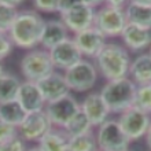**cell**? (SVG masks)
<instances>
[{
  "instance_id": "obj_19",
  "label": "cell",
  "mask_w": 151,
  "mask_h": 151,
  "mask_svg": "<svg viewBox=\"0 0 151 151\" xmlns=\"http://www.w3.org/2000/svg\"><path fill=\"white\" fill-rule=\"evenodd\" d=\"M69 140L70 136L63 128L52 127L37 143L44 151H68Z\"/></svg>"
},
{
  "instance_id": "obj_9",
  "label": "cell",
  "mask_w": 151,
  "mask_h": 151,
  "mask_svg": "<svg viewBox=\"0 0 151 151\" xmlns=\"http://www.w3.org/2000/svg\"><path fill=\"white\" fill-rule=\"evenodd\" d=\"M44 110L47 113L48 118L51 119L52 127L65 128L70 122V119L81 110V104L72 93H68L60 99L47 103Z\"/></svg>"
},
{
  "instance_id": "obj_30",
  "label": "cell",
  "mask_w": 151,
  "mask_h": 151,
  "mask_svg": "<svg viewBox=\"0 0 151 151\" xmlns=\"http://www.w3.org/2000/svg\"><path fill=\"white\" fill-rule=\"evenodd\" d=\"M14 47H15V44L10 37V35L8 33L7 35L0 33V58H1V60H4L6 58L11 55Z\"/></svg>"
},
{
  "instance_id": "obj_16",
  "label": "cell",
  "mask_w": 151,
  "mask_h": 151,
  "mask_svg": "<svg viewBox=\"0 0 151 151\" xmlns=\"http://www.w3.org/2000/svg\"><path fill=\"white\" fill-rule=\"evenodd\" d=\"M124 47L129 52H142L151 45V29L127 24L121 33Z\"/></svg>"
},
{
  "instance_id": "obj_15",
  "label": "cell",
  "mask_w": 151,
  "mask_h": 151,
  "mask_svg": "<svg viewBox=\"0 0 151 151\" xmlns=\"http://www.w3.org/2000/svg\"><path fill=\"white\" fill-rule=\"evenodd\" d=\"M81 110L85 113L93 128L100 127L104 121H107V117L111 114L100 92L88 93L81 102Z\"/></svg>"
},
{
  "instance_id": "obj_35",
  "label": "cell",
  "mask_w": 151,
  "mask_h": 151,
  "mask_svg": "<svg viewBox=\"0 0 151 151\" xmlns=\"http://www.w3.org/2000/svg\"><path fill=\"white\" fill-rule=\"evenodd\" d=\"M85 4H88V6H91V7L96 8V7H100V6H103L104 0H83Z\"/></svg>"
},
{
  "instance_id": "obj_4",
  "label": "cell",
  "mask_w": 151,
  "mask_h": 151,
  "mask_svg": "<svg viewBox=\"0 0 151 151\" xmlns=\"http://www.w3.org/2000/svg\"><path fill=\"white\" fill-rule=\"evenodd\" d=\"M21 74L28 81H40L45 76L51 74L55 70L52 63L51 54L44 48H33L29 50L19 62Z\"/></svg>"
},
{
  "instance_id": "obj_34",
  "label": "cell",
  "mask_w": 151,
  "mask_h": 151,
  "mask_svg": "<svg viewBox=\"0 0 151 151\" xmlns=\"http://www.w3.org/2000/svg\"><path fill=\"white\" fill-rule=\"evenodd\" d=\"M25 0H0V4H7V6H12V7H18Z\"/></svg>"
},
{
  "instance_id": "obj_11",
  "label": "cell",
  "mask_w": 151,
  "mask_h": 151,
  "mask_svg": "<svg viewBox=\"0 0 151 151\" xmlns=\"http://www.w3.org/2000/svg\"><path fill=\"white\" fill-rule=\"evenodd\" d=\"M73 39H74L80 52L87 59L89 58L95 59L99 55V52L104 48V45L107 44V37L96 26H91L83 32L76 33Z\"/></svg>"
},
{
  "instance_id": "obj_26",
  "label": "cell",
  "mask_w": 151,
  "mask_h": 151,
  "mask_svg": "<svg viewBox=\"0 0 151 151\" xmlns=\"http://www.w3.org/2000/svg\"><path fill=\"white\" fill-rule=\"evenodd\" d=\"M133 106L151 114V83L137 85Z\"/></svg>"
},
{
  "instance_id": "obj_1",
  "label": "cell",
  "mask_w": 151,
  "mask_h": 151,
  "mask_svg": "<svg viewBox=\"0 0 151 151\" xmlns=\"http://www.w3.org/2000/svg\"><path fill=\"white\" fill-rule=\"evenodd\" d=\"M45 19L36 10H22L17 17L11 30L8 32L15 47L22 50H33L40 45Z\"/></svg>"
},
{
  "instance_id": "obj_10",
  "label": "cell",
  "mask_w": 151,
  "mask_h": 151,
  "mask_svg": "<svg viewBox=\"0 0 151 151\" xmlns=\"http://www.w3.org/2000/svg\"><path fill=\"white\" fill-rule=\"evenodd\" d=\"M52 128L51 119L45 110L28 113L25 119L18 127V133L25 142H39Z\"/></svg>"
},
{
  "instance_id": "obj_17",
  "label": "cell",
  "mask_w": 151,
  "mask_h": 151,
  "mask_svg": "<svg viewBox=\"0 0 151 151\" xmlns=\"http://www.w3.org/2000/svg\"><path fill=\"white\" fill-rule=\"evenodd\" d=\"M17 100L26 113H35L44 110L45 104H47L37 83L28 81V80L22 81V84H21Z\"/></svg>"
},
{
  "instance_id": "obj_28",
  "label": "cell",
  "mask_w": 151,
  "mask_h": 151,
  "mask_svg": "<svg viewBox=\"0 0 151 151\" xmlns=\"http://www.w3.org/2000/svg\"><path fill=\"white\" fill-rule=\"evenodd\" d=\"M33 8L39 12L54 14L59 10V0H32Z\"/></svg>"
},
{
  "instance_id": "obj_37",
  "label": "cell",
  "mask_w": 151,
  "mask_h": 151,
  "mask_svg": "<svg viewBox=\"0 0 151 151\" xmlns=\"http://www.w3.org/2000/svg\"><path fill=\"white\" fill-rule=\"evenodd\" d=\"M131 3H137V4H146V6H151V0H129Z\"/></svg>"
},
{
  "instance_id": "obj_8",
  "label": "cell",
  "mask_w": 151,
  "mask_h": 151,
  "mask_svg": "<svg viewBox=\"0 0 151 151\" xmlns=\"http://www.w3.org/2000/svg\"><path fill=\"white\" fill-rule=\"evenodd\" d=\"M118 122L131 142L140 140L146 136L151 125V114L132 106L118 117Z\"/></svg>"
},
{
  "instance_id": "obj_24",
  "label": "cell",
  "mask_w": 151,
  "mask_h": 151,
  "mask_svg": "<svg viewBox=\"0 0 151 151\" xmlns=\"http://www.w3.org/2000/svg\"><path fill=\"white\" fill-rule=\"evenodd\" d=\"M92 124L91 121L88 119V117L85 115V113L83 110H80L77 114L70 119V122L63 128L66 133H68L70 137L73 136H80V135H85V133H89L92 132Z\"/></svg>"
},
{
  "instance_id": "obj_21",
  "label": "cell",
  "mask_w": 151,
  "mask_h": 151,
  "mask_svg": "<svg viewBox=\"0 0 151 151\" xmlns=\"http://www.w3.org/2000/svg\"><path fill=\"white\" fill-rule=\"evenodd\" d=\"M124 10H125V17H127L128 24L151 29V6L128 1Z\"/></svg>"
},
{
  "instance_id": "obj_32",
  "label": "cell",
  "mask_w": 151,
  "mask_h": 151,
  "mask_svg": "<svg viewBox=\"0 0 151 151\" xmlns=\"http://www.w3.org/2000/svg\"><path fill=\"white\" fill-rule=\"evenodd\" d=\"M81 3H84L83 0H59V10H58V14H59V15H63V14L69 12L70 10H73L74 7L80 6Z\"/></svg>"
},
{
  "instance_id": "obj_7",
  "label": "cell",
  "mask_w": 151,
  "mask_h": 151,
  "mask_svg": "<svg viewBox=\"0 0 151 151\" xmlns=\"http://www.w3.org/2000/svg\"><path fill=\"white\" fill-rule=\"evenodd\" d=\"M63 74L66 77L70 91L87 92L95 87L99 72L95 63H92L87 58H83L78 63H76L69 70L63 72Z\"/></svg>"
},
{
  "instance_id": "obj_3",
  "label": "cell",
  "mask_w": 151,
  "mask_h": 151,
  "mask_svg": "<svg viewBox=\"0 0 151 151\" xmlns=\"http://www.w3.org/2000/svg\"><path fill=\"white\" fill-rule=\"evenodd\" d=\"M136 88L137 84L129 77L109 80L102 88L100 95L110 109V113L121 114L133 106Z\"/></svg>"
},
{
  "instance_id": "obj_41",
  "label": "cell",
  "mask_w": 151,
  "mask_h": 151,
  "mask_svg": "<svg viewBox=\"0 0 151 151\" xmlns=\"http://www.w3.org/2000/svg\"><path fill=\"white\" fill-rule=\"evenodd\" d=\"M127 151H131V150H127Z\"/></svg>"
},
{
  "instance_id": "obj_27",
  "label": "cell",
  "mask_w": 151,
  "mask_h": 151,
  "mask_svg": "<svg viewBox=\"0 0 151 151\" xmlns=\"http://www.w3.org/2000/svg\"><path fill=\"white\" fill-rule=\"evenodd\" d=\"M18 14H19V11L17 10V7L0 4V33L7 35L11 30Z\"/></svg>"
},
{
  "instance_id": "obj_39",
  "label": "cell",
  "mask_w": 151,
  "mask_h": 151,
  "mask_svg": "<svg viewBox=\"0 0 151 151\" xmlns=\"http://www.w3.org/2000/svg\"><path fill=\"white\" fill-rule=\"evenodd\" d=\"M148 54H150V56H151V45H150V51H148Z\"/></svg>"
},
{
  "instance_id": "obj_29",
  "label": "cell",
  "mask_w": 151,
  "mask_h": 151,
  "mask_svg": "<svg viewBox=\"0 0 151 151\" xmlns=\"http://www.w3.org/2000/svg\"><path fill=\"white\" fill-rule=\"evenodd\" d=\"M17 136H19L18 127L0 121V143H6V142L14 139Z\"/></svg>"
},
{
  "instance_id": "obj_20",
  "label": "cell",
  "mask_w": 151,
  "mask_h": 151,
  "mask_svg": "<svg viewBox=\"0 0 151 151\" xmlns=\"http://www.w3.org/2000/svg\"><path fill=\"white\" fill-rule=\"evenodd\" d=\"M129 78L137 85L151 83V56L150 54H140L131 62L129 66Z\"/></svg>"
},
{
  "instance_id": "obj_14",
  "label": "cell",
  "mask_w": 151,
  "mask_h": 151,
  "mask_svg": "<svg viewBox=\"0 0 151 151\" xmlns=\"http://www.w3.org/2000/svg\"><path fill=\"white\" fill-rule=\"evenodd\" d=\"M37 85H39L40 91H41L47 103L58 100L66 96L68 93H70V88H69L65 74L60 72H56V70H54L51 74L45 76L44 78L37 81Z\"/></svg>"
},
{
  "instance_id": "obj_12",
  "label": "cell",
  "mask_w": 151,
  "mask_h": 151,
  "mask_svg": "<svg viewBox=\"0 0 151 151\" xmlns=\"http://www.w3.org/2000/svg\"><path fill=\"white\" fill-rule=\"evenodd\" d=\"M50 54H51V59L55 69L60 70V72L69 70L72 66L78 63L84 58L77 47V44H76L74 39H70V37L62 41L60 44H58L52 50H50Z\"/></svg>"
},
{
  "instance_id": "obj_2",
  "label": "cell",
  "mask_w": 151,
  "mask_h": 151,
  "mask_svg": "<svg viewBox=\"0 0 151 151\" xmlns=\"http://www.w3.org/2000/svg\"><path fill=\"white\" fill-rule=\"evenodd\" d=\"M131 62L129 51L124 45L117 43H107L95 58L98 72L107 81L128 77Z\"/></svg>"
},
{
  "instance_id": "obj_13",
  "label": "cell",
  "mask_w": 151,
  "mask_h": 151,
  "mask_svg": "<svg viewBox=\"0 0 151 151\" xmlns=\"http://www.w3.org/2000/svg\"><path fill=\"white\" fill-rule=\"evenodd\" d=\"M95 12L96 10L93 7L85 3H81L80 6L74 7L69 12L60 15V19L63 21V24L68 26L69 30L76 35V33L83 32L85 29L93 26Z\"/></svg>"
},
{
  "instance_id": "obj_18",
  "label": "cell",
  "mask_w": 151,
  "mask_h": 151,
  "mask_svg": "<svg viewBox=\"0 0 151 151\" xmlns=\"http://www.w3.org/2000/svg\"><path fill=\"white\" fill-rule=\"evenodd\" d=\"M69 30L68 26L63 24L62 19H48L45 21L43 29V35H41V41L40 45L44 50H52L56 47L58 44L69 39Z\"/></svg>"
},
{
  "instance_id": "obj_33",
  "label": "cell",
  "mask_w": 151,
  "mask_h": 151,
  "mask_svg": "<svg viewBox=\"0 0 151 151\" xmlns=\"http://www.w3.org/2000/svg\"><path fill=\"white\" fill-rule=\"evenodd\" d=\"M128 1H129V0H104V3H106V4L115 6V7H124Z\"/></svg>"
},
{
  "instance_id": "obj_22",
  "label": "cell",
  "mask_w": 151,
  "mask_h": 151,
  "mask_svg": "<svg viewBox=\"0 0 151 151\" xmlns=\"http://www.w3.org/2000/svg\"><path fill=\"white\" fill-rule=\"evenodd\" d=\"M21 84H22L21 80L15 74L6 72L4 68H1V73H0V102L17 100Z\"/></svg>"
},
{
  "instance_id": "obj_6",
  "label": "cell",
  "mask_w": 151,
  "mask_h": 151,
  "mask_svg": "<svg viewBox=\"0 0 151 151\" xmlns=\"http://www.w3.org/2000/svg\"><path fill=\"white\" fill-rule=\"evenodd\" d=\"M98 148L103 151H127L131 146V139L125 135L118 119H107L96 131Z\"/></svg>"
},
{
  "instance_id": "obj_5",
  "label": "cell",
  "mask_w": 151,
  "mask_h": 151,
  "mask_svg": "<svg viewBox=\"0 0 151 151\" xmlns=\"http://www.w3.org/2000/svg\"><path fill=\"white\" fill-rule=\"evenodd\" d=\"M127 17L124 7H115L104 3L95 12L93 26L104 33L107 37H119L127 25Z\"/></svg>"
},
{
  "instance_id": "obj_38",
  "label": "cell",
  "mask_w": 151,
  "mask_h": 151,
  "mask_svg": "<svg viewBox=\"0 0 151 151\" xmlns=\"http://www.w3.org/2000/svg\"><path fill=\"white\" fill-rule=\"evenodd\" d=\"M26 151H44V150H43L41 147H40L39 144H37V146H32V147L26 148Z\"/></svg>"
},
{
  "instance_id": "obj_25",
  "label": "cell",
  "mask_w": 151,
  "mask_h": 151,
  "mask_svg": "<svg viewBox=\"0 0 151 151\" xmlns=\"http://www.w3.org/2000/svg\"><path fill=\"white\" fill-rule=\"evenodd\" d=\"M98 150V142L96 135L93 132L85 133V135L73 136L69 140L68 151H96Z\"/></svg>"
},
{
  "instance_id": "obj_40",
  "label": "cell",
  "mask_w": 151,
  "mask_h": 151,
  "mask_svg": "<svg viewBox=\"0 0 151 151\" xmlns=\"http://www.w3.org/2000/svg\"><path fill=\"white\" fill-rule=\"evenodd\" d=\"M96 151H103V150H100V148H98V150H96Z\"/></svg>"
},
{
  "instance_id": "obj_31",
  "label": "cell",
  "mask_w": 151,
  "mask_h": 151,
  "mask_svg": "<svg viewBox=\"0 0 151 151\" xmlns=\"http://www.w3.org/2000/svg\"><path fill=\"white\" fill-rule=\"evenodd\" d=\"M0 151H26L25 140L21 136H17L6 143H0Z\"/></svg>"
},
{
  "instance_id": "obj_36",
  "label": "cell",
  "mask_w": 151,
  "mask_h": 151,
  "mask_svg": "<svg viewBox=\"0 0 151 151\" xmlns=\"http://www.w3.org/2000/svg\"><path fill=\"white\" fill-rule=\"evenodd\" d=\"M144 137H146V144H147V147L150 148V151H151V125H150V128H148V131Z\"/></svg>"
},
{
  "instance_id": "obj_23",
  "label": "cell",
  "mask_w": 151,
  "mask_h": 151,
  "mask_svg": "<svg viewBox=\"0 0 151 151\" xmlns=\"http://www.w3.org/2000/svg\"><path fill=\"white\" fill-rule=\"evenodd\" d=\"M26 114L28 113L22 109V106L18 103V100L0 102V121H3V122L19 127Z\"/></svg>"
}]
</instances>
